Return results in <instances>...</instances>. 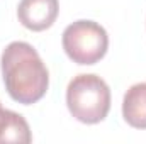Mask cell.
I'll list each match as a JSON object with an SVG mask.
<instances>
[{"mask_svg":"<svg viewBox=\"0 0 146 144\" xmlns=\"http://www.w3.org/2000/svg\"><path fill=\"white\" fill-rule=\"evenodd\" d=\"M0 110H2V105H0Z\"/></svg>","mask_w":146,"mask_h":144,"instance_id":"7","label":"cell"},{"mask_svg":"<svg viewBox=\"0 0 146 144\" xmlns=\"http://www.w3.org/2000/svg\"><path fill=\"white\" fill-rule=\"evenodd\" d=\"M3 83L12 100L31 105L41 100L49 85V73L39 53L24 41L10 42L2 53Z\"/></svg>","mask_w":146,"mask_h":144,"instance_id":"1","label":"cell"},{"mask_svg":"<svg viewBox=\"0 0 146 144\" xmlns=\"http://www.w3.org/2000/svg\"><path fill=\"white\" fill-rule=\"evenodd\" d=\"M66 105L76 120L99 124L110 110L109 85L97 75H78L68 83Z\"/></svg>","mask_w":146,"mask_h":144,"instance_id":"2","label":"cell"},{"mask_svg":"<svg viewBox=\"0 0 146 144\" xmlns=\"http://www.w3.org/2000/svg\"><path fill=\"white\" fill-rule=\"evenodd\" d=\"M109 48L106 29L94 20H76L63 32V49L76 65H95Z\"/></svg>","mask_w":146,"mask_h":144,"instance_id":"3","label":"cell"},{"mask_svg":"<svg viewBox=\"0 0 146 144\" xmlns=\"http://www.w3.org/2000/svg\"><path fill=\"white\" fill-rule=\"evenodd\" d=\"M60 12L58 0H21L17 17L21 24L34 32L49 29Z\"/></svg>","mask_w":146,"mask_h":144,"instance_id":"4","label":"cell"},{"mask_svg":"<svg viewBox=\"0 0 146 144\" xmlns=\"http://www.w3.org/2000/svg\"><path fill=\"white\" fill-rule=\"evenodd\" d=\"M122 117L131 127L146 129V83H136L126 92Z\"/></svg>","mask_w":146,"mask_h":144,"instance_id":"5","label":"cell"},{"mask_svg":"<svg viewBox=\"0 0 146 144\" xmlns=\"http://www.w3.org/2000/svg\"><path fill=\"white\" fill-rule=\"evenodd\" d=\"M31 141H33V134L27 120L14 110L2 108L0 110V144H29Z\"/></svg>","mask_w":146,"mask_h":144,"instance_id":"6","label":"cell"}]
</instances>
